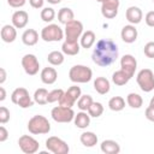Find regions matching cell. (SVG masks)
Returning <instances> with one entry per match:
<instances>
[{
  "label": "cell",
  "mask_w": 154,
  "mask_h": 154,
  "mask_svg": "<svg viewBox=\"0 0 154 154\" xmlns=\"http://www.w3.org/2000/svg\"><path fill=\"white\" fill-rule=\"evenodd\" d=\"M118 58V46L111 38H101L96 42L91 59L94 64L101 67L112 65Z\"/></svg>",
  "instance_id": "6da1fadb"
},
{
  "label": "cell",
  "mask_w": 154,
  "mask_h": 154,
  "mask_svg": "<svg viewBox=\"0 0 154 154\" xmlns=\"http://www.w3.org/2000/svg\"><path fill=\"white\" fill-rule=\"evenodd\" d=\"M28 130L32 135H45L51 131V124L45 116L36 114L29 119Z\"/></svg>",
  "instance_id": "7a4b0ae2"
},
{
  "label": "cell",
  "mask_w": 154,
  "mask_h": 154,
  "mask_svg": "<svg viewBox=\"0 0 154 154\" xmlns=\"http://www.w3.org/2000/svg\"><path fill=\"white\" fill-rule=\"evenodd\" d=\"M69 78L73 83H88L93 78V71L85 65H73L69 71Z\"/></svg>",
  "instance_id": "3957f363"
},
{
  "label": "cell",
  "mask_w": 154,
  "mask_h": 154,
  "mask_svg": "<svg viewBox=\"0 0 154 154\" xmlns=\"http://www.w3.org/2000/svg\"><path fill=\"white\" fill-rule=\"evenodd\" d=\"M11 101H12L14 105L19 106L20 108H29V107H31V106L34 105V102H35V101L31 99V96L29 95V91H28L25 88H22V87L16 88V89L12 91V94H11Z\"/></svg>",
  "instance_id": "277c9868"
},
{
  "label": "cell",
  "mask_w": 154,
  "mask_h": 154,
  "mask_svg": "<svg viewBox=\"0 0 154 154\" xmlns=\"http://www.w3.org/2000/svg\"><path fill=\"white\" fill-rule=\"evenodd\" d=\"M64 31L58 24H48L41 30V38L46 42H58L64 38Z\"/></svg>",
  "instance_id": "5b68a950"
},
{
  "label": "cell",
  "mask_w": 154,
  "mask_h": 154,
  "mask_svg": "<svg viewBox=\"0 0 154 154\" xmlns=\"http://www.w3.org/2000/svg\"><path fill=\"white\" fill-rule=\"evenodd\" d=\"M136 82L138 87L141 88L142 91L149 93L154 89V73L150 69H142L137 76H136Z\"/></svg>",
  "instance_id": "8992f818"
},
{
  "label": "cell",
  "mask_w": 154,
  "mask_h": 154,
  "mask_svg": "<svg viewBox=\"0 0 154 154\" xmlns=\"http://www.w3.org/2000/svg\"><path fill=\"white\" fill-rule=\"evenodd\" d=\"M65 41L70 42H78V38H81L83 34V24L82 22L73 19L65 24Z\"/></svg>",
  "instance_id": "52a82bcc"
},
{
  "label": "cell",
  "mask_w": 154,
  "mask_h": 154,
  "mask_svg": "<svg viewBox=\"0 0 154 154\" xmlns=\"http://www.w3.org/2000/svg\"><path fill=\"white\" fill-rule=\"evenodd\" d=\"M52 119L57 123H70L75 119V112L71 107H64V106H57L53 107L51 111Z\"/></svg>",
  "instance_id": "ba28073f"
},
{
  "label": "cell",
  "mask_w": 154,
  "mask_h": 154,
  "mask_svg": "<svg viewBox=\"0 0 154 154\" xmlns=\"http://www.w3.org/2000/svg\"><path fill=\"white\" fill-rule=\"evenodd\" d=\"M46 148L47 150L54 154H67L70 152L69 144L58 136H51L46 140Z\"/></svg>",
  "instance_id": "9c48e42d"
},
{
  "label": "cell",
  "mask_w": 154,
  "mask_h": 154,
  "mask_svg": "<svg viewBox=\"0 0 154 154\" xmlns=\"http://www.w3.org/2000/svg\"><path fill=\"white\" fill-rule=\"evenodd\" d=\"M18 146H19L20 150L23 153H25V154H34L40 148L38 141L35 140L30 135H23V136H20L19 140H18Z\"/></svg>",
  "instance_id": "30bf717a"
},
{
  "label": "cell",
  "mask_w": 154,
  "mask_h": 154,
  "mask_svg": "<svg viewBox=\"0 0 154 154\" xmlns=\"http://www.w3.org/2000/svg\"><path fill=\"white\" fill-rule=\"evenodd\" d=\"M22 66L26 75L35 76L40 70V63L35 54H25L22 58Z\"/></svg>",
  "instance_id": "8fae6325"
},
{
  "label": "cell",
  "mask_w": 154,
  "mask_h": 154,
  "mask_svg": "<svg viewBox=\"0 0 154 154\" xmlns=\"http://www.w3.org/2000/svg\"><path fill=\"white\" fill-rule=\"evenodd\" d=\"M119 5V0H103L101 2V14L107 19L114 18L118 14Z\"/></svg>",
  "instance_id": "7c38bea8"
},
{
  "label": "cell",
  "mask_w": 154,
  "mask_h": 154,
  "mask_svg": "<svg viewBox=\"0 0 154 154\" xmlns=\"http://www.w3.org/2000/svg\"><path fill=\"white\" fill-rule=\"evenodd\" d=\"M120 67L124 70L130 77H134L135 71L137 69V60L131 54H125L120 59Z\"/></svg>",
  "instance_id": "4fadbf2b"
},
{
  "label": "cell",
  "mask_w": 154,
  "mask_h": 154,
  "mask_svg": "<svg viewBox=\"0 0 154 154\" xmlns=\"http://www.w3.org/2000/svg\"><path fill=\"white\" fill-rule=\"evenodd\" d=\"M137 29L135 28L134 24H128L123 26L120 31V37L125 43H134L137 40Z\"/></svg>",
  "instance_id": "5bb4252c"
},
{
  "label": "cell",
  "mask_w": 154,
  "mask_h": 154,
  "mask_svg": "<svg viewBox=\"0 0 154 154\" xmlns=\"http://www.w3.org/2000/svg\"><path fill=\"white\" fill-rule=\"evenodd\" d=\"M125 17H126V20L130 23V24H138L141 23L142 18H143V13H142V10L137 6H130L128 7L126 12H125Z\"/></svg>",
  "instance_id": "9a60e30c"
},
{
  "label": "cell",
  "mask_w": 154,
  "mask_h": 154,
  "mask_svg": "<svg viewBox=\"0 0 154 154\" xmlns=\"http://www.w3.org/2000/svg\"><path fill=\"white\" fill-rule=\"evenodd\" d=\"M12 25H14L17 29H23L26 26L29 22V14L26 11L18 10L12 14Z\"/></svg>",
  "instance_id": "2e32d148"
},
{
  "label": "cell",
  "mask_w": 154,
  "mask_h": 154,
  "mask_svg": "<svg viewBox=\"0 0 154 154\" xmlns=\"http://www.w3.org/2000/svg\"><path fill=\"white\" fill-rule=\"evenodd\" d=\"M17 28L14 25H10L6 24L1 28L0 35H1V40L6 43H12L16 38H17Z\"/></svg>",
  "instance_id": "e0dca14e"
},
{
  "label": "cell",
  "mask_w": 154,
  "mask_h": 154,
  "mask_svg": "<svg viewBox=\"0 0 154 154\" xmlns=\"http://www.w3.org/2000/svg\"><path fill=\"white\" fill-rule=\"evenodd\" d=\"M40 77H41L42 83H45V84H53V83H55V81L58 78V72H57V70L54 67L47 66V67L42 69V71L40 73Z\"/></svg>",
  "instance_id": "ac0fdd59"
},
{
  "label": "cell",
  "mask_w": 154,
  "mask_h": 154,
  "mask_svg": "<svg viewBox=\"0 0 154 154\" xmlns=\"http://www.w3.org/2000/svg\"><path fill=\"white\" fill-rule=\"evenodd\" d=\"M94 89L96 90V93H99L100 95H105L111 89V84L109 81L106 77H96L94 79Z\"/></svg>",
  "instance_id": "d6986e66"
},
{
  "label": "cell",
  "mask_w": 154,
  "mask_h": 154,
  "mask_svg": "<svg viewBox=\"0 0 154 154\" xmlns=\"http://www.w3.org/2000/svg\"><path fill=\"white\" fill-rule=\"evenodd\" d=\"M100 148H101V152L105 154H118L120 152V146L118 144V142L113 140L102 141L100 144Z\"/></svg>",
  "instance_id": "ffe728a7"
},
{
  "label": "cell",
  "mask_w": 154,
  "mask_h": 154,
  "mask_svg": "<svg viewBox=\"0 0 154 154\" xmlns=\"http://www.w3.org/2000/svg\"><path fill=\"white\" fill-rule=\"evenodd\" d=\"M38 41V32L35 29H26L22 34V42L25 46H35Z\"/></svg>",
  "instance_id": "44dd1931"
},
{
  "label": "cell",
  "mask_w": 154,
  "mask_h": 154,
  "mask_svg": "<svg viewBox=\"0 0 154 154\" xmlns=\"http://www.w3.org/2000/svg\"><path fill=\"white\" fill-rule=\"evenodd\" d=\"M75 125L78 129H85L89 126L90 124V116L89 113H87L85 111H81L77 114H75V119H73Z\"/></svg>",
  "instance_id": "7402d4cb"
},
{
  "label": "cell",
  "mask_w": 154,
  "mask_h": 154,
  "mask_svg": "<svg viewBox=\"0 0 154 154\" xmlns=\"http://www.w3.org/2000/svg\"><path fill=\"white\" fill-rule=\"evenodd\" d=\"M79 40H81V43H79L81 47L88 49V48H91L94 46L95 40H96V36H95V32L93 30H87V31H84L82 34V36H81Z\"/></svg>",
  "instance_id": "603a6c76"
},
{
  "label": "cell",
  "mask_w": 154,
  "mask_h": 154,
  "mask_svg": "<svg viewBox=\"0 0 154 154\" xmlns=\"http://www.w3.org/2000/svg\"><path fill=\"white\" fill-rule=\"evenodd\" d=\"M79 141L84 147L91 148L97 143V136L93 131H84L79 136Z\"/></svg>",
  "instance_id": "cb8c5ba5"
},
{
  "label": "cell",
  "mask_w": 154,
  "mask_h": 154,
  "mask_svg": "<svg viewBox=\"0 0 154 154\" xmlns=\"http://www.w3.org/2000/svg\"><path fill=\"white\" fill-rule=\"evenodd\" d=\"M81 45L78 42H70V41H64L61 45V52L66 55H76L79 53Z\"/></svg>",
  "instance_id": "d4e9b609"
},
{
  "label": "cell",
  "mask_w": 154,
  "mask_h": 154,
  "mask_svg": "<svg viewBox=\"0 0 154 154\" xmlns=\"http://www.w3.org/2000/svg\"><path fill=\"white\" fill-rule=\"evenodd\" d=\"M75 19V13L69 7H61L58 12V20L61 24H67L69 22Z\"/></svg>",
  "instance_id": "484cf974"
},
{
  "label": "cell",
  "mask_w": 154,
  "mask_h": 154,
  "mask_svg": "<svg viewBox=\"0 0 154 154\" xmlns=\"http://www.w3.org/2000/svg\"><path fill=\"white\" fill-rule=\"evenodd\" d=\"M131 79V77L124 71V70H118L112 75V82L116 85H125Z\"/></svg>",
  "instance_id": "4316f807"
},
{
  "label": "cell",
  "mask_w": 154,
  "mask_h": 154,
  "mask_svg": "<svg viewBox=\"0 0 154 154\" xmlns=\"http://www.w3.org/2000/svg\"><path fill=\"white\" fill-rule=\"evenodd\" d=\"M126 103L131 108H141L142 105H143V99L137 93H130L126 96Z\"/></svg>",
  "instance_id": "83f0119b"
},
{
  "label": "cell",
  "mask_w": 154,
  "mask_h": 154,
  "mask_svg": "<svg viewBox=\"0 0 154 154\" xmlns=\"http://www.w3.org/2000/svg\"><path fill=\"white\" fill-rule=\"evenodd\" d=\"M64 53L59 52V51H52L48 55H47V60L51 65L53 66H59L64 63Z\"/></svg>",
  "instance_id": "f1b7e54d"
},
{
  "label": "cell",
  "mask_w": 154,
  "mask_h": 154,
  "mask_svg": "<svg viewBox=\"0 0 154 154\" xmlns=\"http://www.w3.org/2000/svg\"><path fill=\"white\" fill-rule=\"evenodd\" d=\"M48 90L46 88H38L34 93V101L38 105H46L48 103Z\"/></svg>",
  "instance_id": "f546056e"
},
{
  "label": "cell",
  "mask_w": 154,
  "mask_h": 154,
  "mask_svg": "<svg viewBox=\"0 0 154 154\" xmlns=\"http://www.w3.org/2000/svg\"><path fill=\"white\" fill-rule=\"evenodd\" d=\"M108 107H109L111 111L119 112V111L124 109V107H125V100L122 96H113L108 101Z\"/></svg>",
  "instance_id": "4dcf8cb0"
},
{
  "label": "cell",
  "mask_w": 154,
  "mask_h": 154,
  "mask_svg": "<svg viewBox=\"0 0 154 154\" xmlns=\"http://www.w3.org/2000/svg\"><path fill=\"white\" fill-rule=\"evenodd\" d=\"M93 103V97L90 95H81V97L77 100V107L81 111H88L90 105Z\"/></svg>",
  "instance_id": "1f68e13d"
},
{
  "label": "cell",
  "mask_w": 154,
  "mask_h": 154,
  "mask_svg": "<svg viewBox=\"0 0 154 154\" xmlns=\"http://www.w3.org/2000/svg\"><path fill=\"white\" fill-rule=\"evenodd\" d=\"M88 113L90 117H94V118H99L102 113H103V106L101 102H95L93 101V103L90 105V107L88 108Z\"/></svg>",
  "instance_id": "d6a6232c"
},
{
  "label": "cell",
  "mask_w": 154,
  "mask_h": 154,
  "mask_svg": "<svg viewBox=\"0 0 154 154\" xmlns=\"http://www.w3.org/2000/svg\"><path fill=\"white\" fill-rule=\"evenodd\" d=\"M40 16H41V19H42L43 22L51 23V22L55 18V11H54V8H52V7H45V8L41 10Z\"/></svg>",
  "instance_id": "836d02e7"
},
{
  "label": "cell",
  "mask_w": 154,
  "mask_h": 154,
  "mask_svg": "<svg viewBox=\"0 0 154 154\" xmlns=\"http://www.w3.org/2000/svg\"><path fill=\"white\" fill-rule=\"evenodd\" d=\"M76 101H77V100L66 90V91L64 93V95L61 96V99L59 100V105H60V106H64V107H71V108H72V106L75 105Z\"/></svg>",
  "instance_id": "e575fe53"
},
{
  "label": "cell",
  "mask_w": 154,
  "mask_h": 154,
  "mask_svg": "<svg viewBox=\"0 0 154 154\" xmlns=\"http://www.w3.org/2000/svg\"><path fill=\"white\" fill-rule=\"evenodd\" d=\"M64 90L63 89H53L52 91L48 93V103H53V102H59V100L61 99V96L64 95Z\"/></svg>",
  "instance_id": "d590c367"
},
{
  "label": "cell",
  "mask_w": 154,
  "mask_h": 154,
  "mask_svg": "<svg viewBox=\"0 0 154 154\" xmlns=\"http://www.w3.org/2000/svg\"><path fill=\"white\" fill-rule=\"evenodd\" d=\"M143 53H144V55H146L147 58H150V59L154 58V41L147 42V43L144 45Z\"/></svg>",
  "instance_id": "8d00e7d4"
},
{
  "label": "cell",
  "mask_w": 154,
  "mask_h": 154,
  "mask_svg": "<svg viewBox=\"0 0 154 154\" xmlns=\"http://www.w3.org/2000/svg\"><path fill=\"white\" fill-rule=\"evenodd\" d=\"M10 111L7 107L5 106H1L0 107V123L1 124H6L8 120H10Z\"/></svg>",
  "instance_id": "74e56055"
},
{
  "label": "cell",
  "mask_w": 154,
  "mask_h": 154,
  "mask_svg": "<svg viewBox=\"0 0 154 154\" xmlns=\"http://www.w3.org/2000/svg\"><path fill=\"white\" fill-rule=\"evenodd\" d=\"M144 20H146V24L150 28H154V11H149L147 12L146 17H144Z\"/></svg>",
  "instance_id": "f35d334b"
},
{
  "label": "cell",
  "mask_w": 154,
  "mask_h": 154,
  "mask_svg": "<svg viewBox=\"0 0 154 154\" xmlns=\"http://www.w3.org/2000/svg\"><path fill=\"white\" fill-rule=\"evenodd\" d=\"M144 116H146V118H147L149 122H153V123H154V106L149 105V106L146 108Z\"/></svg>",
  "instance_id": "ab89813d"
},
{
  "label": "cell",
  "mask_w": 154,
  "mask_h": 154,
  "mask_svg": "<svg viewBox=\"0 0 154 154\" xmlns=\"http://www.w3.org/2000/svg\"><path fill=\"white\" fill-rule=\"evenodd\" d=\"M25 1H26V0H7V4H8L11 7L19 8V7H22V6L25 5Z\"/></svg>",
  "instance_id": "60d3db41"
},
{
  "label": "cell",
  "mask_w": 154,
  "mask_h": 154,
  "mask_svg": "<svg viewBox=\"0 0 154 154\" xmlns=\"http://www.w3.org/2000/svg\"><path fill=\"white\" fill-rule=\"evenodd\" d=\"M7 138H8V131L4 125H1L0 126V142H5Z\"/></svg>",
  "instance_id": "b9f144b4"
},
{
  "label": "cell",
  "mask_w": 154,
  "mask_h": 154,
  "mask_svg": "<svg viewBox=\"0 0 154 154\" xmlns=\"http://www.w3.org/2000/svg\"><path fill=\"white\" fill-rule=\"evenodd\" d=\"M43 2H45V0H29L30 6L34 8H41L43 6Z\"/></svg>",
  "instance_id": "7bdbcfd3"
},
{
  "label": "cell",
  "mask_w": 154,
  "mask_h": 154,
  "mask_svg": "<svg viewBox=\"0 0 154 154\" xmlns=\"http://www.w3.org/2000/svg\"><path fill=\"white\" fill-rule=\"evenodd\" d=\"M6 81V71L4 67L0 69V84H2Z\"/></svg>",
  "instance_id": "ee69618b"
},
{
  "label": "cell",
  "mask_w": 154,
  "mask_h": 154,
  "mask_svg": "<svg viewBox=\"0 0 154 154\" xmlns=\"http://www.w3.org/2000/svg\"><path fill=\"white\" fill-rule=\"evenodd\" d=\"M6 99V91L4 87H0V101H4Z\"/></svg>",
  "instance_id": "f6af8a7d"
},
{
  "label": "cell",
  "mask_w": 154,
  "mask_h": 154,
  "mask_svg": "<svg viewBox=\"0 0 154 154\" xmlns=\"http://www.w3.org/2000/svg\"><path fill=\"white\" fill-rule=\"evenodd\" d=\"M46 1H47V2H49L51 5H58L61 0H46Z\"/></svg>",
  "instance_id": "bcb514c9"
},
{
  "label": "cell",
  "mask_w": 154,
  "mask_h": 154,
  "mask_svg": "<svg viewBox=\"0 0 154 154\" xmlns=\"http://www.w3.org/2000/svg\"><path fill=\"white\" fill-rule=\"evenodd\" d=\"M149 105H152V106H154V96L150 99V102H149Z\"/></svg>",
  "instance_id": "7dc6e473"
},
{
  "label": "cell",
  "mask_w": 154,
  "mask_h": 154,
  "mask_svg": "<svg viewBox=\"0 0 154 154\" xmlns=\"http://www.w3.org/2000/svg\"><path fill=\"white\" fill-rule=\"evenodd\" d=\"M96 1H99V2H102V1H103V0H96Z\"/></svg>",
  "instance_id": "c3c4849f"
},
{
  "label": "cell",
  "mask_w": 154,
  "mask_h": 154,
  "mask_svg": "<svg viewBox=\"0 0 154 154\" xmlns=\"http://www.w3.org/2000/svg\"><path fill=\"white\" fill-rule=\"evenodd\" d=\"M153 2H154V0H153Z\"/></svg>",
  "instance_id": "681fc988"
}]
</instances>
